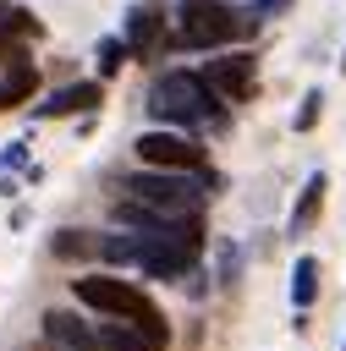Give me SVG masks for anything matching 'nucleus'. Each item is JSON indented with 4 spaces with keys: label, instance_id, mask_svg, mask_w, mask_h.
<instances>
[{
    "label": "nucleus",
    "instance_id": "f257e3e1",
    "mask_svg": "<svg viewBox=\"0 0 346 351\" xmlns=\"http://www.w3.org/2000/svg\"><path fill=\"white\" fill-rule=\"evenodd\" d=\"M71 296L82 302V307H93V313H110V318H126L132 329H143V335H154L159 346H165V335H170V324H165V313L137 291V285H126V280H115V274H82V280H71Z\"/></svg>",
    "mask_w": 346,
    "mask_h": 351
},
{
    "label": "nucleus",
    "instance_id": "f03ea898",
    "mask_svg": "<svg viewBox=\"0 0 346 351\" xmlns=\"http://www.w3.org/2000/svg\"><path fill=\"white\" fill-rule=\"evenodd\" d=\"M258 27V11H236L225 0H181V16H176V44L181 49H220L242 33Z\"/></svg>",
    "mask_w": 346,
    "mask_h": 351
},
{
    "label": "nucleus",
    "instance_id": "7ed1b4c3",
    "mask_svg": "<svg viewBox=\"0 0 346 351\" xmlns=\"http://www.w3.org/2000/svg\"><path fill=\"white\" fill-rule=\"evenodd\" d=\"M148 110H154V121H165V126H214L220 121V99L203 88V77H192V71H165L154 88H148Z\"/></svg>",
    "mask_w": 346,
    "mask_h": 351
},
{
    "label": "nucleus",
    "instance_id": "20e7f679",
    "mask_svg": "<svg viewBox=\"0 0 346 351\" xmlns=\"http://www.w3.org/2000/svg\"><path fill=\"white\" fill-rule=\"evenodd\" d=\"M126 192H132V203H143L165 219H203V197H209L192 176H165V170L126 176Z\"/></svg>",
    "mask_w": 346,
    "mask_h": 351
},
{
    "label": "nucleus",
    "instance_id": "39448f33",
    "mask_svg": "<svg viewBox=\"0 0 346 351\" xmlns=\"http://www.w3.org/2000/svg\"><path fill=\"white\" fill-rule=\"evenodd\" d=\"M115 225L132 230V236H148V241L181 247L187 258L203 252V225H198V219H165V214H154V208H143V203H132V197L115 203Z\"/></svg>",
    "mask_w": 346,
    "mask_h": 351
},
{
    "label": "nucleus",
    "instance_id": "423d86ee",
    "mask_svg": "<svg viewBox=\"0 0 346 351\" xmlns=\"http://www.w3.org/2000/svg\"><path fill=\"white\" fill-rule=\"evenodd\" d=\"M203 88L220 99V104H247L258 93V60L247 49H225L203 66Z\"/></svg>",
    "mask_w": 346,
    "mask_h": 351
},
{
    "label": "nucleus",
    "instance_id": "0eeeda50",
    "mask_svg": "<svg viewBox=\"0 0 346 351\" xmlns=\"http://www.w3.org/2000/svg\"><path fill=\"white\" fill-rule=\"evenodd\" d=\"M137 159L148 170H165V176H187L203 165V148L187 137V132H143L137 137Z\"/></svg>",
    "mask_w": 346,
    "mask_h": 351
},
{
    "label": "nucleus",
    "instance_id": "6e6552de",
    "mask_svg": "<svg viewBox=\"0 0 346 351\" xmlns=\"http://www.w3.org/2000/svg\"><path fill=\"white\" fill-rule=\"evenodd\" d=\"M44 340H49V351H104L99 346V329H88L77 313H44Z\"/></svg>",
    "mask_w": 346,
    "mask_h": 351
},
{
    "label": "nucleus",
    "instance_id": "1a4fd4ad",
    "mask_svg": "<svg viewBox=\"0 0 346 351\" xmlns=\"http://www.w3.org/2000/svg\"><path fill=\"white\" fill-rule=\"evenodd\" d=\"M159 27H165V11H159V5H132V11H126V33H121V38H126V49H132V55H148V49L159 44Z\"/></svg>",
    "mask_w": 346,
    "mask_h": 351
},
{
    "label": "nucleus",
    "instance_id": "9d476101",
    "mask_svg": "<svg viewBox=\"0 0 346 351\" xmlns=\"http://www.w3.org/2000/svg\"><path fill=\"white\" fill-rule=\"evenodd\" d=\"M324 192H330L324 170H313V176L302 181V192H297V208H291V236H308V230L319 225V214H324Z\"/></svg>",
    "mask_w": 346,
    "mask_h": 351
},
{
    "label": "nucleus",
    "instance_id": "9b49d317",
    "mask_svg": "<svg viewBox=\"0 0 346 351\" xmlns=\"http://www.w3.org/2000/svg\"><path fill=\"white\" fill-rule=\"evenodd\" d=\"M99 104V82H66V88H55L44 104H33L38 115H82V110H93Z\"/></svg>",
    "mask_w": 346,
    "mask_h": 351
},
{
    "label": "nucleus",
    "instance_id": "f8f14e48",
    "mask_svg": "<svg viewBox=\"0 0 346 351\" xmlns=\"http://www.w3.org/2000/svg\"><path fill=\"white\" fill-rule=\"evenodd\" d=\"M99 241H104V236H93V230H77V225H71V230H55V236H49V252H55V258H66V263H77V258H99Z\"/></svg>",
    "mask_w": 346,
    "mask_h": 351
},
{
    "label": "nucleus",
    "instance_id": "ddd939ff",
    "mask_svg": "<svg viewBox=\"0 0 346 351\" xmlns=\"http://www.w3.org/2000/svg\"><path fill=\"white\" fill-rule=\"evenodd\" d=\"M313 296H319V258H313V252H302V258L291 263V307H297V313H308V307H313Z\"/></svg>",
    "mask_w": 346,
    "mask_h": 351
},
{
    "label": "nucleus",
    "instance_id": "4468645a",
    "mask_svg": "<svg viewBox=\"0 0 346 351\" xmlns=\"http://www.w3.org/2000/svg\"><path fill=\"white\" fill-rule=\"evenodd\" d=\"M99 346H104V351H165L154 335H143V329H132V324H104V329H99Z\"/></svg>",
    "mask_w": 346,
    "mask_h": 351
},
{
    "label": "nucleus",
    "instance_id": "2eb2a0df",
    "mask_svg": "<svg viewBox=\"0 0 346 351\" xmlns=\"http://www.w3.org/2000/svg\"><path fill=\"white\" fill-rule=\"evenodd\" d=\"M33 88H38V71H33V66H5V71H0V110L33 99Z\"/></svg>",
    "mask_w": 346,
    "mask_h": 351
},
{
    "label": "nucleus",
    "instance_id": "dca6fc26",
    "mask_svg": "<svg viewBox=\"0 0 346 351\" xmlns=\"http://www.w3.org/2000/svg\"><path fill=\"white\" fill-rule=\"evenodd\" d=\"M126 55H132V49H126V38H99V55H93V60H99V77H115Z\"/></svg>",
    "mask_w": 346,
    "mask_h": 351
},
{
    "label": "nucleus",
    "instance_id": "f3484780",
    "mask_svg": "<svg viewBox=\"0 0 346 351\" xmlns=\"http://www.w3.org/2000/svg\"><path fill=\"white\" fill-rule=\"evenodd\" d=\"M319 115H324V93H319V88H308V93H302V104H297V115H291V126H297V132H313V126H319Z\"/></svg>",
    "mask_w": 346,
    "mask_h": 351
},
{
    "label": "nucleus",
    "instance_id": "a211bd4d",
    "mask_svg": "<svg viewBox=\"0 0 346 351\" xmlns=\"http://www.w3.org/2000/svg\"><path fill=\"white\" fill-rule=\"evenodd\" d=\"M0 60H5V66H33V60H27V49L11 38V27H0Z\"/></svg>",
    "mask_w": 346,
    "mask_h": 351
},
{
    "label": "nucleus",
    "instance_id": "6ab92c4d",
    "mask_svg": "<svg viewBox=\"0 0 346 351\" xmlns=\"http://www.w3.org/2000/svg\"><path fill=\"white\" fill-rule=\"evenodd\" d=\"M5 16H11V0H0V22H5Z\"/></svg>",
    "mask_w": 346,
    "mask_h": 351
},
{
    "label": "nucleus",
    "instance_id": "aec40b11",
    "mask_svg": "<svg viewBox=\"0 0 346 351\" xmlns=\"http://www.w3.org/2000/svg\"><path fill=\"white\" fill-rule=\"evenodd\" d=\"M341 71H346V55H341Z\"/></svg>",
    "mask_w": 346,
    "mask_h": 351
}]
</instances>
